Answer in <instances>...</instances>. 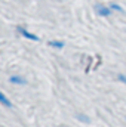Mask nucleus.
Returning a JSON list of instances; mask_svg holds the SVG:
<instances>
[{"instance_id": "obj_6", "label": "nucleus", "mask_w": 126, "mask_h": 127, "mask_svg": "<svg viewBox=\"0 0 126 127\" xmlns=\"http://www.w3.org/2000/svg\"><path fill=\"white\" fill-rule=\"evenodd\" d=\"M111 10H117V12H123V7L122 6H119V4H116V3H111L110 6H108Z\"/></svg>"}, {"instance_id": "obj_1", "label": "nucleus", "mask_w": 126, "mask_h": 127, "mask_svg": "<svg viewBox=\"0 0 126 127\" xmlns=\"http://www.w3.org/2000/svg\"><path fill=\"white\" fill-rule=\"evenodd\" d=\"M95 10H96V13L101 15V16H110L111 12H113L108 6H104V4H95Z\"/></svg>"}, {"instance_id": "obj_4", "label": "nucleus", "mask_w": 126, "mask_h": 127, "mask_svg": "<svg viewBox=\"0 0 126 127\" xmlns=\"http://www.w3.org/2000/svg\"><path fill=\"white\" fill-rule=\"evenodd\" d=\"M9 81L12 83V84H27V78H24V77H21V75H10L9 77Z\"/></svg>"}, {"instance_id": "obj_7", "label": "nucleus", "mask_w": 126, "mask_h": 127, "mask_svg": "<svg viewBox=\"0 0 126 127\" xmlns=\"http://www.w3.org/2000/svg\"><path fill=\"white\" fill-rule=\"evenodd\" d=\"M77 118H79L80 121H85V123H89V118H88L86 115H83V114H77Z\"/></svg>"}, {"instance_id": "obj_5", "label": "nucleus", "mask_w": 126, "mask_h": 127, "mask_svg": "<svg viewBox=\"0 0 126 127\" xmlns=\"http://www.w3.org/2000/svg\"><path fill=\"white\" fill-rule=\"evenodd\" d=\"M48 44L52 46V47H55V49H63L64 47V41L63 40H51Z\"/></svg>"}, {"instance_id": "obj_8", "label": "nucleus", "mask_w": 126, "mask_h": 127, "mask_svg": "<svg viewBox=\"0 0 126 127\" xmlns=\"http://www.w3.org/2000/svg\"><path fill=\"white\" fill-rule=\"evenodd\" d=\"M117 80H119L120 83H125L126 84V75L125 74H117Z\"/></svg>"}, {"instance_id": "obj_3", "label": "nucleus", "mask_w": 126, "mask_h": 127, "mask_svg": "<svg viewBox=\"0 0 126 127\" xmlns=\"http://www.w3.org/2000/svg\"><path fill=\"white\" fill-rule=\"evenodd\" d=\"M0 105H3V106H6V108H13V103L10 102V99L4 95L1 90H0Z\"/></svg>"}, {"instance_id": "obj_2", "label": "nucleus", "mask_w": 126, "mask_h": 127, "mask_svg": "<svg viewBox=\"0 0 126 127\" xmlns=\"http://www.w3.org/2000/svg\"><path fill=\"white\" fill-rule=\"evenodd\" d=\"M18 31L21 32V34H22L25 38H30V40H34V41H39V40H40V38H39L36 34H33V32H28L27 30H25V28H24V27H18Z\"/></svg>"}]
</instances>
